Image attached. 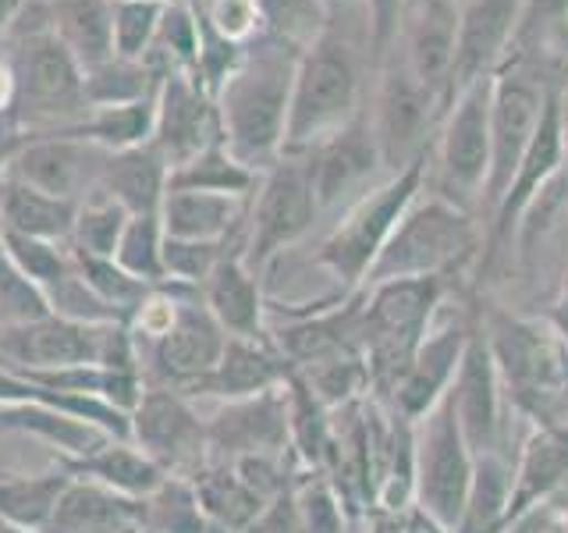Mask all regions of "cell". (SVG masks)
Here are the masks:
<instances>
[{"instance_id":"cell-12","label":"cell","mask_w":568,"mask_h":533,"mask_svg":"<svg viewBox=\"0 0 568 533\" xmlns=\"http://www.w3.org/2000/svg\"><path fill=\"white\" fill-rule=\"evenodd\" d=\"M544 103L547 97L540 93V86L529 76H519V71H511V76L494 82L490 89V174H487V189L494 203L505 200L511 178L523 164V153L540 124Z\"/></svg>"},{"instance_id":"cell-25","label":"cell","mask_w":568,"mask_h":533,"mask_svg":"<svg viewBox=\"0 0 568 533\" xmlns=\"http://www.w3.org/2000/svg\"><path fill=\"white\" fill-rule=\"evenodd\" d=\"M0 218H4V231L68 245L71 231H75L79 203L58 200V195L26 185L22 178L4 174L0 178Z\"/></svg>"},{"instance_id":"cell-20","label":"cell","mask_w":568,"mask_h":533,"mask_svg":"<svg viewBox=\"0 0 568 533\" xmlns=\"http://www.w3.org/2000/svg\"><path fill=\"white\" fill-rule=\"evenodd\" d=\"M452 413H455V405L437 420L419 459L423 505L430 509L444 526H455L462 520L466 497H469V455L462 449V431Z\"/></svg>"},{"instance_id":"cell-9","label":"cell","mask_w":568,"mask_h":533,"mask_svg":"<svg viewBox=\"0 0 568 533\" xmlns=\"http://www.w3.org/2000/svg\"><path fill=\"white\" fill-rule=\"evenodd\" d=\"M106 157H111V150H103L75 132H40L29 135L26 147L14 153L8 174L22 178L26 185L40 192L58 195V200L82 203L85 195L100 189Z\"/></svg>"},{"instance_id":"cell-55","label":"cell","mask_w":568,"mask_h":533,"mask_svg":"<svg viewBox=\"0 0 568 533\" xmlns=\"http://www.w3.org/2000/svg\"><path fill=\"white\" fill-rule=\"evenodd\" d=\"M0 533H32V530H18V526H8V523H0Z\"/></svg>"},{"instance_id":"cell-28","label":"cell","mask_w":568,"mask_h":533,"mask_svg":"<svg viewBox=\"0 0 568 533\" xmlns=\"http://www.w3.org/2000/svg\"><path fill=\"white\" fill-rule=\"evenodd\" d=\"M50 26L82 71L114 58L111 0H50Z\"/></svg>"},{"instance_id":"cell-54","label":"cell","mask_w":568,"mask_h":533,"mask_svg":"<svg viewBox=\"0 0 568 533\" xmlns=\"http://www.w3.org/2000/svg\"><path fill=\"white\" fill-rule=\"evenodd\" d=\"M352 4H359V0H324V8H352Z\"/></svg>"},{"instance_id":"cell-5","label":"cell","mask_w":568,"mask_h":533,"mask_svg":"<svg viewBox=\"0 0 568 533\" xmlns=\"http://www.w3.org/2000/svg\"><path fill=\"white\" fill-rule=\"evenodd\" d=\"M316 195L310 185L306 160L284 153L271 171L260 178V192L248 203V235H245V263L248 271H263L284 245L306 235L316 221Z\"/></svg>"},{"instance_id":"cell-52","label":"cell","mask_w":568,"mask_h":533,"mask_svg":"<svg viewBox=\"0 0 568 533\" xmlns=\"http://www.w3.org/2000/svg\"><path fill=\"white\" fill-rule=\"evenodd\" d=\"M14 107V76H11V64L8 58L0 61V114H8Z\"/></svg>"},{"instance_id":"cell-32","label":"cell","mask_w":568,"mask_h":533,"mask_svg":"<svg viewBox=\"0 0 568 533\" xmlns=\"http://www.w3.org/2000/svg\"><path fill=\"white\" fill-rule=\"evenodd\" d=\"M153 129H156V93L135 103H121V107H97V111H89L75 129H64V132H75L103 150L121 153V150H135L153 142Z\"/></svg>"},{"instance_id":"cell-2","label":"cell","mask_w":568,"mask_h":533,"mask_svg":"<svg viewBox=\"0 0 568 533\" xmlns=\"http://www.w3.org/2000/svg\"><path fill=\"white\" fill-rule=\"evenodd\" d=\"M8 64L14 76L11 111L29 135L75 129L89 114L82 93L85 71L58 40L50 18L29 29H14V50Z\"/></svg>"},{"instance_id":"cell-8","label":"cell","mask_w":568,"mask_h":533,"mask_svg":"<svg viewBox=\"0 0 568 533\" xmlns=\"http://www.w3.org/2000/svg\"><path fill=\"white\" fill-rule=\"evenodd\" d=\"M473 239L469 221L448 203H423L398 221L395 235L381 249L377 263L369 266V278L398 281V278H426L437 266L466 253Z\"/></svg>"},{"instance_id":"cell-4","label":"cell","mask_w":568,"mask_h":533,"mask_svg":"<svg viewBox=\"0 0 568 533\" xmlns=\"http://www.w3.org/2000/svg\"><path fill=\"white\" fill-rule=\"evenodd\" d=\"M171 289H174L171 324L156 338H150V342H142L146 345V360L142 363H146V378H150L146 384H168L174 391H185L221 363L227 331L210 313L200 289H189V284H174V281Z\"/></svg>"},{"instance_id":"cell-48","label":"cell","mask_w":568,"mask_h":533,"mask_svg":"<svg viewBox=\"0 0 568 533\" xmlns=\"http://www.w3.org/2000/svg\"><path fill=\"white\" fill-rule=\"evenodd\" d=\"M298 512V533H342V512H337L334 494L324 484L302 487L295 497Z\"/></svg>"},{"instance_id":"cell-43","label":"cell","mask_w":568,"mask_h":533,"mask_svg":"<svg viewBox=\"0 0 568 533\" xmlns=\"http://www.w3.org/2000/svg\"><path fill=\"white\" fill-rule=\"evenodd\" d=\"M0 249H4L18 271H22L29 281L40 284L43 292L50 289V284H58L71 266H75V260H71V245L29 239V235H18V231H4Z\"/></svg>"},{"instance_id":"cell-39","label":"cell","mask_w":568,"mask_h":533,"mask_svg":"<svg viewBox=\"0 0 568 533\" xmlns=\"http://www.w3.org/2000/svg\"><path fill=\"white\" fill-rule=\"evenodd\" d=\"M565 473H568V431H547V434H540L526 449L519 487H515L511 502H508V515L523 512L532 502V497H540L550 487H558Z\"/></svg>"},{"instance_id":"cell-31","label":"cell","mask_w":568,"mask_h":533,"mask_svg":"<svg viewBox=\"0 0 568 533\" xmlns=\"http://www.w3.org/2000/svg\"><path fill=\"white\" fill-rule=\"evenodd\" d=\"M68 484H71V473L61 462L53 470L32 473V476L0 473V523L43 533L47 520L53 515V505H58V497L64 494Z\"/></svg>"},{"instance_id":"cell-18","label":"cell","mask_w":568,"mask_h":533,"mask_svg":"<svg viewBox=\"0 0 568 533\" xmlns=\"http://www.w3.org/2000/svg\"><path fill=\"white\" fill-rule=\"evenodd\" d=\"M526 0H466V11L458 14V50L452 89H466L476 79H487L484 71L501 58L505 47L519 36Z\"/></svg>"},{"instance_id":"cell-35","label":"cell","mask_w":568,"mask_h":533,"mask_svg":"<svg viewBox=\"0 0 568 533\" xmlns=\"http://www.w3.org/2000/svg\"><path fill=\"white\" fill-rule=\"evenodd\" d=\"M160 82L164 79H156L146 61L111 58V61H103V64L85 71L82 93H85L89 111H97V107H121V103L146 100L156 93Z\"/></svg>"},{"instance_id":"cell-57","label":"cell","mask_w":568,"mask_h":533,"mask_svg":"<svg viewBox=\"0 0 568 533\" xmlns=\"http://www.w3.org/2000/svg\"><path fill=\"white\" fill-rule=\"evenodd\" d=\"M0 239H4V218H0Z\"/></svg>"},{"instance_id":"cell-17","label":"cell","mask_w":568,"mask_h":533,"mask_svg":"<svg viewBox=\"0 0 568 533\" xmlns=\"http://www.w3.org/2000/svg\"><path fill=\"white\" fill-rule=\"evenodd\" d=\"M43 533H146V497L71 476Z\"/></svg>"},{"instance_id":"cell-22","label":"cell","mask_w":568,"mask_h":533,"mask_svg":"<svg viewBox=\"0 0 568 533\" xmlns=\"http://www.w3.org/2000/svg\"><path fill=\"white\" fill-rule=\"evenodd\" d=\"M434 100L437 97L426 93L405 61H398L387 71L381 89V114H377V142L387 164L398 168V160H405L419 147L426 124L434 118Z\"/></svg>"},{"instance_id":"cell-34","label":"cell","mask_w":568,"mask_h":533,"mask_svg":"<svg viewBox=\"0 0 568 533\" xmlns=\"http://www.w3.org/2000/svg\"><path fill=\"white\" fill-rule=\"evenodd\" d=\"M458 413H462V434L473 444H490L497 423V399H494V373L484 345H469V352L462 355Z\"/></svg>"},{"instance_id":"cell-6","label":"cell","mask_w":568,"mask_h":533,"mask_svg":"<svg viewBox=\"0 0 568 533\" xmlns=\"http://www.w3.org/2000/svg\"><path fill=\"white\" fill-rule=\"evenodd\" d=\"M419 174H423V164L413 160L395 182H387L384 189L359 200L352 207L348 218L337 224V231L324 242V249H320V263H324L337 281L355 284L369 274V266L377 263L381 249L395 235L398 221L405 218L408 203H413V195L419 189Z\"/></svg>"},{"instance_id":"cell-7","label":"cell","mask_w":568,"mask_h":533,"mask_svg":"<svg viewBox=\"0 0 568 533\" xmlns=\"http://www.w3.org/2000/svg\"><path fill=\"white\" fill-rule=\"evenodd\" d=\"M132 444L168 476H195L210 462L206 423L182 391L146 384L132 409Z\"/></svg>"},{"instance_id":"cell-38","label":"cell","mask_w":568,"mask_h":533,"mask_svg":"<svg viewBox=\"0 0 568 533\" xmlns=\"http://www.w3.org/2000/svg\"><path fill=\"white\" fill-rule=\"evenodd\" d=\"M458 345H462L458 334H440L416 352L413 366H408L405 388H402V409L408 416L423 413V409L440 395V388L448 384L452 370L458 363Z\"/></svg>"},{"instance_id":"cell-11","label":"cell","mask_w":568,"mask_h":533,"mask_svg":"<svg viewBox=\"0 0 568 533\" xmlns=\"http://www.w3.org/2000/svg\"><path fill=\"white\" fill-rule=\"evenodd\" d=\"M111 324H79L64 316H43L32 324L0 328V366L8 370H58L79 363H103Z\"/></svg>"},{"instance_id":"cell-53","label":"cell","mask_w":568,"mask_h":533,"mask_svg":"<svg viewBox=\"0 0 568 533\" xmlns=\"http://www.w3.org/2000/svg\"><path fill=\"white\" fill-rule=\"evenodd\" d=\"M22 8H26V0H0V32H8L14 26V18Z\"/></svg>"},{"instance_id":"cell-29","label":"cell","mask_w":568,"mask_h":533,"mask_svg":"<svg viewBox=\"0 0 568 533\" xmlns=\"http://www.w3.org/2000/svg\"><path fill=\"white\" fill-rule=\"evenodd\" d=\"M192 484L213 530L248 533L266 509L263 497L245 484L231 462H206V466L192 476Z\"/></svg>"},{"instance_id":"cell-27","label":"cell","mask_w":568,"mask_h":533,"mask_svg":"<svg viewBox=\"0 0 568 533\" xmlns=\"http://www.w3.org/2000/svg\"><path fill=\"white\" fill-rule=\"evenodd\" d=\"M61 466L71 476H82V480H97L103 487H114L121 494H132V497H150L160 484H164V470L156 466L153 459H146L132 441H103L97 452L89 455H61L58 459Z\"/></svg>"},{"instance_id":"cell-37","label":"cell","mask_w":568,"mask_h":533,"mask_svg":"<svg viewBox=\"0 0 568 533\" xmlns=\"http://www.w3.org/2000/svg\"><path fill=\"white\" fill-rule=\"evenodd\" d=\"M146 533H213L189 476H164L146 497Z\"/></svg>"},{"instance_id":"cell-10","label":"cell","mask_w":568,"mask_h":533,"mask_svg":"<svg viewBox=\"0 0 568 533\" xmlns=\"http://www.w3.org/2000/svg\"><path fill=\"white\" fill-rule=\"evenodd\" d=\"M213 142H224L217 100L206 93V86L192 71H171L156 89L153 150L174 171L210 150Z\"/></svg>"},{"instance_id":"cell-33","label":"cell","mask_w":568,"mask_h":533,"mask_svg":"<svg viewBox=\"0 0 568 533\" xmlns=\"http://www.w3.org/2000/svg\"><path fill=\"white\" fill-rule=\"evenodd\" d=\"M168 189H200V192H221V195H239V200H253L260 189V174L245 168L242 160L227 153L224 142H213L210 150L192 157L189 164L174 168L168 178Z\"/></svg>"},{"instance_id":"cell-19","label":"cell","mask_w":568,"mask_h":533,"mask_svg":"<svg viewBox=\"0 0 568 533\" xmlns=\"http://www.w3.org/2000/svg\"><path fill=\"white\" fill-rule=\"evenodd\" d=\"M458 50V11L452 0H419L408 8L405 64L426 93H448Z\"/></svg>"},{"instance_id":"cell-44","label":"cell","mask_w":568,"mask_h":533,"mask_svg":"<svg viewBox=\"0 0 568 533\" xmlns=\"http://www.w3.org/2000/svg\"><path fill=\"white\" fill-rule=\"evenodd\" d=\"M355 324V310L348 313H334V316H320L306 320V324H295L281 334V349L302 363H324L334 352H342L345 334Z\"/></svg>"},{"instance_id":"cell-40","label":"cell","mask_w":568,"mask_h":533,"mask_svg":"<svg viewBox=\"0 0 568 533\" xmlns=\"http://www.w3.org/2000/svg\"><path fill=\"white\" fill-rule=\"evenodd\" d=\"M263 32L295 50H310L327 36L324 0H256Z\"/></svg>"},{"instance_id":"cell-13","label":"cell","mask_w":568,"mask_h":533,"mask_svg":"<svg viewBox=\"0 0 568 533\" xmlns=\"http://www.w3.org/2000/svg\"><path fill=\"white\" fill-rule=\"evenodd\" d=\"M292 431L288 399L281 391H260V395L224 402L206 420L210 455L221 462H235L245 455H277Z\"/></svg>"},{"instance_id":"cell-49","label":"cell","mask_w":568,"mask_h":533,"mask_svg":"<svg viewBox=\"0 0 568 533\" xmlns=\"http://www.w3.org/2000/svg\"><path fill=\"white\" fill-rule=\"evenodd\" d=\"M363 4H366V18H369V43L377 53H387L390 40L398 36L408 0H363Z\"/></svg>"},{"instance_id":"cell-3","label":"cell","mask_w":568,"mask_h":533,"mask_svg":"<svg viewBox=\"0 0 568 533\" xmlns=\"http://www.w3.org/2000/svg\"><path fill=\"white\" fill-rule=\"evenodd\" d=\"M359 103V68L345 43L324 36L298 53L288 124H284V153H310L355 118Z\"/></svg>"},{"instance_id":"cell-24","label":"cell","mask_w":568,"mask_h":533,"mask_svg":"<svg viewBox=\"0 0 568 533\" xmlns=\"http://www.w3.org/2000/svg\"><path fill=\"white\" fill-rule=\"evenodd\" d=\"M248 218V200L200 189H168L160 203V224L168 239L189 242H221L239 235Z\"/></svg>"},{"instance_id":"cell-59","label":"cell","mask_w":568,"mask_h":533,"mask_svg":"<svg viewBox=\"0 0 568 533\" xmlns=\"http://www.w3.org/2000/svg\"><path fill=\"white\" fill-rule=\"evenodd\" d=\"M111 4H121V0H111Z\"/></svg>"},{"instance_id":"cell-23","label":"cell","mask_w":568,"mask_h":533,"mask_svg":"<svg viewBox=\"0 0 568 533\" xmlns=\"http://www.w3.org/2000/svg\"><path fill=\"white\" fill-rule=\"evenodd\" d=\"M284 378H288V366H284L281 355H274L263 345V338H227L221 363L192 388H185L182 395L185 399L213 395V399L235 402V399L260 395V391H271Z\"/></svg>"},{"instance_id":"cell-51","label":"cell","mask_w":568,"mask_h":533,"mask_svg":"<svg viewBox=\"0 0 568 533\" xmlns=\"http://www.w3.org/2000/svg\"><path fill=\"white\" fill-rule=\"evenodd\" d=\"M26 129L18 124V118H14V111H8V114H0V178L8 174V168H11V160H14V153L26 147Z\"/></svg>"},{"instance_id":"cell-41","label":"cell","mask_w":568,"mask_h":533,"mask_svg":"<svg viewBox=\"0 0 568 533\" xmlns=\"http://www.w3.org/2000/svg\"><path fill=\"white\" fill-rule=\"evenodd\" d=\"M114 263L146 284H164V224H160V213H132L121 231Z\"/></svg>"},{"instance_id":"cell-30","label":"cell","mask_w":568,"mask_h":533,"mask_svg":"<svg viewBox=\"0 0 568 533\" xmlns=\"http://www.w3.org/2000/svg\"><path fill=\"white\" fill-rule=\"evenodd\" d=\"M558 160H561V103H558V97H547L537 132H532V142L523 153V164L515 171L511 185L501 200V228L511 224L515 213L532 200V192H540L547 174L558 168Z\"/></svg>"},{"instance_id":"cell-1","label":"cell","mask_w":568,"mask_h":533,"mask_svg":"<svg viewBox=\"0 0 568 533\" xmlns=\"http://www.w3.org/2000/svg\"><path fill=\"white\" fill-rule=\"evenodd\" d=\"M298 53L302 50L260 32L213 97L227 153L253 171L284 153V124H288Z\"/></svg>"},{"instance_id":"cell-46","label":"cell","mask_w":568,"mask_h":533,"mask_svg":"<svg viewBox=\"0 0 568 533\" xmlns=\"http://www.w3.org/2000/svg\"><path fill=\"white\" fill-rule=\"evenodd\" d=\"M50 316L47 292L36 281H29L11 257L0 249V328L32 324V320Z\"/></svg>"},{"instance_id":"cell-14","label":"cell","mask_w":568,"mask_h":533,"mask_svg":"<svg viewBox=\"0 0 568 533\" xmlns=\"http://www.w3.org/2000/svg\"><path fill=\"white\" fill-rule=\"evenodd\" d=\"M437 299V278H398L387 281L373 299L366 313V334L373 342V355H377L381 370H395L398 363H408L416 352V338L426 324Z\"/></svg>"},{"instance_id":"cell-47","label":"cell","mask_w":568,"mask_h":533,"mask_svg":"<svg viewBox=\"0 0 568 533\" xmlns=\"http://www.w3.org/2000/svg\"><path fill=\"white\" fill-rule=\"evenodd\" d=\"M508 509V497H505V476L501 470L494 466V462H487L484 470H479L476 484H473V502L466 505V533H476L479 526L490 530L494 520Z\"/></svg>"},{"instance_id":"cell-56","label":"cell","mask_w":568,"mask_h":533,"mask_svg":"<svg viewBox=\"0 0 568 533\" xmlns=\"http://www.w3.org/2000/svg\"><path fill=\"white\" fill-rule=\"evenodd\" d=\"M377 533H395V526H377Z\"/></svg>"},{"instance_id":"cell-42","label":"cell","mask_w":568,"mask_h":533,"mask_svg":"<svg viewBox=\"0 0 568 533\" xmlns=\"http://www.w3.org/2000/svg\"><path fill=\"white\" fill-rule=\"evenodd\" d=\"M71 260H75V271L82 274V281L93 289L106 306H111L124 324H132V316L139 313L142 302L150 299V292L156 289V284H146L132 278L124 266H118L114 260H100V257H79L71 253Z\"/></svg>"},{"instance_id":"cell-50","label":"cell","mask_w":568,"mask_h":533,"mask_svg":"<svg viewBox=\"0 0 568 533\" xmlns=\"http://www.w3.org/2000/svg\"><path fill=\"white\" fill-rule=\"evenodd\" d=\"M565 14H568V0H526L519 36H529V32H537V29L555 26L558 18H565Z\"/></svg>"},{"instance_id":"cell-26","label":"cell","mask_w":568,"mask_h":533,"mask_svg":"<svg viewBox=\"0 0 568 533\" xmlns=\"http://www.w3.org/2000/svg\"><path fill=\"white\" fill-rule=\"evenodd\" d=\"M168 178L171 168L153 150V142H146V147L106 157V168L100 174V192L111 195L129 213H160V203L168 195Z\"/></svg>"},{"instance_id":"cell-36","label":"cell","mask_w":568,"mask_h":533,"mask_svg":"<svg viewBox=\"0 0 568 533\" xmlns=\"http://www.w3.org/2000/svg\"><path fill=\"white\" fill-rule=\"evenodd\" d=\"M132 213L121 203H114L111 195H103L100 189L93 195H85L79 203V218L75 231H71V253L79 257H100V260H114L121 231L129 224Z\"/></svg>"},{"instance_id":"cell-21","label":"cell","mask_w":568,"mask_h":533,"mask_svg":"<svg viewBox=\"0 0 568 533\" xmlns=\"http://www.w3.org/2000/svg\"><path fill=\"white\" fill-rule=\"evenodd\" d=\"M203 302L227 338H260L263 334V295L256 271L245 263V242H231L221 263L203 281Z\"/></svg>"},{"instance_id":"cell-45","label":"cell","mask_w":568,"mask_h":533,"mask_svg":"<svg viewBox=\"0 0 568 533\" xmlns=\"http://www.w3.org/2000/svg\"><path fill=\"white\" fill-rule=\"evenodd\" d=\"M164 8L168 0H121L114 4V58H146Z\"/></svg>"},{"instance_id":"cell-58","label":"cell","mask_w":568,"mask_h":533,"mask_svg":"<svg viewBox=\"0 0 568 533\" xmlns=\"http://www.w3.org/2000/svg\"><path fill=\"white\" fill-rule=\"evenodd\" d=\"M413 4H419V0H408V8H413ZM408 8H405V11H408Z\"/></svg>"},{"instance_id":"cell-16","label":"cell","mask_w":568,"mask_h":533,"mask_svg":"<svg viewBox=\"0 0 568 533\" xmlns=\"http://www.w3.org/2000/svg\"><path fill=\"white\" fill-rule=\"evenodd\" d=\"M377 160H384L381 142L366 129L363 118H352L345 129H337L324 142H316L306 157L316 207L327 210V207H337L342 200H348V195L373 174Z\"/></svg>"},{"instance_id":"cell-15","label":"cell","mask_w":568,"mask_h":533,"mask_svg":"<svg viewBox=\"0 0 568 533\" xmlns=\"http://www.w3.org/2000/svg\"><path fill=\"white\" fill-rule=\"evenodd\" d=\"M490 79L462 89L440 142V171L452 192H473L490 174Z\"/></svg>"}]
</instances>
